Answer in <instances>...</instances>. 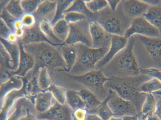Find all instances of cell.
Instances as JSON below:
<instances>
[{
  "mask_svg": "<svg viewBox=\"0 0 161 120\" xmlns=\"http://www.w3.org/2000/svg\"><path fill=\"white\" fill-rule=\"evenodd\" d=\"M132 20L124 14L119 5L115 11L108 5L95 13V21L108 32L120 36H124Z\"/></svg>",
  "mask_w": 161,
  "mask_h": 120,
  "instance_id": "cell-6",
  "label": "cell"
},
{
  "mask_svg": "<svg viewBox=\"0 0 161 120\" xmlns=\"http://www.w3.org/2000/svg\"><path fill=\"white\" fill-rule=\"evenodd\" d=\"M134 35L128 38L127 45L119 51L101 70L107 78L134 77L141 74L133 52Z\"/></svg>",
  "mask_w": 161,
  "mask_h": 120,
  "instance_id": "cell-3",
  "label": "cell"
},
{
  "mask_svg": "<svg viewBox=\"0 0 161 120\" xmlns=\"http://www.w3.org/2000/svg\"><path fill=\"white\" fill-rule=\"evenodd\" d=\"M24 85L22 78L16 76H11L7 81L0 84V101L5 95L10 91L14 89H21Z\"/></svg>",
  "mask_w": 161,
  "mask_h": 120,
  "instance_id": "cell-23",
  "label": "cell"
},
{
  "mask_svg": "<svg viewBox=\"0 0 161 120\" xmlns=\"http://www.w3.org/2000/svg\"><path fill=\"white\" fill-rule=\"evenodd\" d=\"M88 9L91 12L95 13L103 10L108 5L107 0H84Z\"/></svg>",
  "mask_w": 161,
  "mask_h": 120,
  "instance_id": "cell-36",
  "label": "cell"
},
{
  "mask_svg": "<svg viewBox=\"0 0 161 120\" xmlns=\"http://www.w3.org/2000/svg\"><path fill=\"white\" fill-rule=\"evenodd\" d=\"M156 108V102L154 95L151 93H146V99L143 105L141 112L138 117L144 118L154 114Z\"/></svg>",
  "mask_w": 161,
  "mask_h": 120,
  "instance_id": "cell-28",
  "label": "cell"
},
{
  "mask_svg": "<svg viewBox=\"0 0 161 120\" xmlns=\"http://www.w3.org/2000/svg\"><path fill=\"white\" fill-rule=\"evenodd\" d=\"M138 114L133 116H124L122 118L123 120H138Z\"/></svg>",
  "mask_w": 161,
  "mask_h": 120,
  "instance_id": "cell-53",
  "label": "cell"
},
{
  "mask_svg": "<svg viewBox=\"0 0 161 120\" xmlns=\"http://www.w3.org/2000/svg\"><path fill=\"white\" fill-rule=\"evenodd\" d=\"M56 100L48 90L42 91L35 97L34 108L37 113L44 112L53 105Z\"/></svg>",
  "mask_w": 161,
  "mask_h": 120,
  "instance_id": "cell-18",
  "label": "cell"
},
{
  "mask_svg": "<svg viewBox=\"0 0 161 120\" xmlns=\"http://www.w3.org/2000/svg\"><path fill=\"white\" fill-rule=\"evenodd\" d=\"M149 53L157 62H161V39L137 35Z\"/></svg>",
  "mask_w": 161,
  "mask_h": 120,
  "instance_id": "cell-17",
  "label": "cell"
},
{
  "mask_svg": "<svg viewBox=\"0 0 161 120\" xmlns=\"http://www.w3.org/2000/svg\"><path fill=\"white\" fill-rule=\"evenodd\" d=\"M53 29L55 36L64 43L69 34V23L64 18L60 19L53 25Z\"/></svg>",
  "mask_w": 161,
  "mask_h": 120,
  "instance_id": "cell-26",
  "label": "cell"
},
{
  "mask_svg": "<svg viewBox=\"0 0 161 120\" xmlns=\"http://www.w3.org/2000/svg\"><path fill=\"white\" fill-rule=\"evenodd\" d=\"M118 5L124 14L132 19L143 15L151 6L138 0H121Z\"/></svg>",
  "mask_w": 161,
  "mask_h": 120,
  "instance_id": "cell-14",
  "label": "cell"
},
{
  "mask_svg": "<svg viewBox=\"0 0 161 120\" xmlns=\"http://www.w3.org/2000/svg\"><path fill=\"white\" fill-rule=\"evenodd\" d=\"M24 28L25 30V35L22 39L19 41L22 45L44 41H48L41 32L39 27V23H37L31 28Z\"/></svg>",
  "mask_w": 161,
  "mask_h": 120,
  "instance_id": "cell-20",
  "label": "cell"
},
{
  "mask_svg": "<svg viewBox=\"0 0 161 120\" xmlns=\"http://www.w3.org/2000/svg\"><path fill=\"white\" fill-rule=\"evenodd\" d=\"M142 1L151 6H158L161 5V0H145Z\"/></svg>",
  "mask_w": 161,
  "mask_h": 120,
  "instance_id": "cell-49",
  "label": "cell"
},
{
  "mask_svg": "<svg viewBox=\"0 0 161 120\" xmlns=\"http://www.w3.org/2000/svg\"><path fill=\"white\" fill-rule=\"evenodd\" d=\"M13 28L15 30L24 28V26L21 19H16L13 23Z\"/></svg>",
  "mask_w": 161,
  "mask_h": 120,
  "instance_id": "cell-47",
  "label": "cell"
},
{
  "mask_svg": "<svg viewBox=\"0 0 161 120\" xmlns=\"http://www.w3.org/2000/svg\"><path fill=\"white\" fill-rule=\"evenodd\" d=\"M153 78L143 74L134 77L113 78L109 79L105 85L121 98L132 102L139 114L142 111L146 98V93L140 92V87L143 83Z\"/></svg>",
  "mask_w": 161,
  "mask_h": 120,
  "instance_id": "cell-4",
  "label": "cell"
},
{
  "mask_svg": "<svg viewBox=\"0 0 161 120\" xmlns=\"http://www.w3.org/2000/svg\"><path fill=\"white\" fill-rule=\"evenodd\" d=\"M60 50L62 56L69 72L74 65L77 58V51L74 45L62 44Z\"/></svg>",
  "mask_w": 161,
  "mask_h": 120,
  "instance_id": "cell-22",
  "label": "cell"
},
{
  "mask_svg": "<svg viewBox=\"0 0 161 120\" xmlns=\"http://www.w3.org/2000/svg\"><path fill=\"white\" fill-rule=\"evenodd\" d=\"M150 23L159 29L161 27V6H151L143 15Z\"/></svg>",
  "mask_w": 161,
  "mask_h": 120,
  "instance_id": "cell-27",
  "label": "cell"
},
{
  "mask_svg": "<svg viewBox=\"0 0 161 120\" xmlns=\"http://www.w3.org/2000/svg\"><path fill=\"white\" fill-rule=\"evenodd\" d=\"M0 42L7 50L11 58V71L9 72L16 71L18 67L20 57V47L19 42L17 43H12L0 38Z\"/></svg>",
  "mask_w": 161,
  "mask_h": 120,
  "instance_id": "cell-21",
  "label": "cell"
},
{
  "mask_svg": "<svg viewBox=\"0 0 161 120\" xmlns=\"http://www.w3.org/2000/svg\"><path fill=\"white\" fill-rule=\"evenodd\" d=\"M109 120H123L122 117L113 116Z\"/></svg>",
  "mask_w": 161,
  "mask_h": 120,
  "instance_id": "cell-54",
  "label": "cell"
},
{
  "mask_svg": "<svg viewBox=\"0 0 161 120\" xmlns=\"http://www.w3.org/2000/svg\"><path fill=\"white\" fill-rule=\"evenodd\" d=\"M64 18L69 24L87 19L85 15L75 12H68L64 13Z\"/></svg>",
  "mask_w": 161,
  "mask_h": 120,
  "instance_id": "cell-38",
  "label": "cell"
},
{
  "mask_svg": "<svg viewBox=\"0 0 161 120\" xmlns=\"http://www.w3.org/2000/svg\"><path fill=\"white\" fill-rule=\"evenodd\" d=\"M74 45L77 51V58L74 65L69 72L76 75L95 70L96 64L107 54L109 48H95L80 43Z\"/></svg>",
  "mask_w": 161,
  "mask_h": 120,
  "instance_id": "cell-5",
  "label": "cell"
},
{
  "mask_svg": "<svg viewBox=\"0 0 161 120\" xmlns=\"http://www.w3.org/2000/svg\"><path fill=\"white\" fill-rule=\"evenodd\" d=\"M107 104L114 114L113 116L122 117L135 116L138 114L132 102L123 98L117 93L109 99Z\"/></svg>",
  "mask_w": 161,
  "mask_h": 120,
  "instance_id": "cell-10",
  "label": "cell"
},
{
  "mask_svg": "<svg viewBox=\"0 0 161 120\" xmlns=\"http://www.w3.org/2000/svg\"><path fill=\"white\" fill-rule=\"evenodd\" d=\"M76 92L84 103L88 113H96L102 102L93 92L88 89H83Z\"/></svg>",
  "mask_w": 161,
  "mask_h": 120,
  "instance_id": "cell-19",
  "label": "cell"
},
{
  "mask_svg": "<svg viewBox=\"0 0 161 120\" xmlns=\"http://www.w3.org/2000/svg\"><path fill=\"white\" fill-rule=\"evenodd\" d=\"M42 1L41 0H21L20 3L24 13H33Z\"/></svg>",
  "mask_w": 161,
  "mask_h": 120,
  "instance_id": "cell-37",
  "label": "cell"
},
{
  "mask_svg": "<svg viewBox=\"0 0 161 120\" xmlns=\"http://www.w3.org/2000/svg\"><path fill=\"white\" fill-rule=\"evenodd\" d=\"M73 110L67 103L62 104L56 100L46 112L37 113V118L41 120H74Z\"/></svg>",
  "mask_w": 161,
  "mask_h": 120,
  "instance_id": "cell-11",
  "label": "cell"
},
{
  "mask_svg": "<svg viewBox=\"0 0 161 120\" xmlns=\"http://www.w3.org/2000/svg\"><path fill=\"white\" fill-rule=\"evenodd\" d=\"M89 30L92 48L110 47L112 34L107 32L97 22H90Z\"/></svg>",
  "mask_w": 161,
  "mask_h": 120,
  "instance_id": "cell-12",
  "label": "cell"
},
{
  "mask_svg": "<svg viewBox=\"0 0 161 120\" xmlns=\"http://www.w3.org/2000/svg\"><path fill=\"white\" fill-rule=\"evenodd\" d=\"M109 94L107 98L102 102L97 109L96 114L98 115L102 120H109L114 116L112 112L107 104L109 99L116 94V93L110 89Z\"/></svg>",
  "mask_w": 161,
  "mask_h": 120,
  "instance_id": "cell-30",
  "label": "cell"
},
{
  "mask_svg": "<svg viewBox=\"0 0 161 120\" xmlns=\"http://www.w3.org/2000/svg\"><path fill=\"white\" fill-rule=\"evenodd\" d=\"M141 74H145L153 78H156L161 82V71L157 68H151L143 69L140 68Z\"/></svg>",
  "mask_w": 161,
  "mask_h": 120,
  "instance_id": "cell-41",
  "label": "cell"
},
{
  "mask_svg": "<svg viewBox=\"0 0 161 120\" xmlns=\"http://www.w3.org/2000/svg\"><path fill=\"white\" fill-rule=\"evenodd\" d=\"M36 113L34 106L28 108L25 115L19 118L18 120H41L37 118Z\"/></svg>",
  "mask_w": 161,
  "mask_h": 120,
  "instance_id": "cell-44",
  "label": "cell"
},
{
  "mask_svg": "<svg viewBox=\"0 0 161 120\" xmlns=\"http://www.w3.org/2000/svg\"><path fill=\"white\" fill-rule=\"evenodd\" d=\"M40 29L47 40L55 45H61L63 43L58 39L54 35L53 29V25L50 21L44 19L39 23Z\"/></svg>",
  "mask_w": 161,
  "mask_h": 120,
  "instance_id": "cell-25",
  "label": "cell"
},
{
  "mask_svg": "<svg viewBox=\"0 0 161 120\" xmlns=\"http://www.w3.org/2000/svg\"><path fill=\"white\" fill-rule=\"evenodd\" d=\"M21 45L24 49L32 54L35 59L34 67L29 73L31 76L41 67L47 68L49 73L59 70L67 71L60 52L62 45H55L47 41Z\"/></svg>",
  "mask_w": 161,
  "mask_h": 120,
  "instance_id": "cell-2",
  "label": "cell"
},
{
  "mask_svg": "<svg viewBox=\"0 0 161 120\" xmlns=\"http://www.w3.org/2000/svg\"><path fill=\"white\" fill-rule=\"evenodd\" d=\"M0 18L4 20L12 31L14 32L13 23L16 19L10 14L5 8L0 10Z\"/></svg>",
  "mask_w": 161,
  "mask_h": 120,
  "instance_id": "cell-40",
  "label": "cell"
},
{
  "mask_svg": "<svg viewBox=\"0 0 161 120\" xmlns=\"http://www.w3.org/2000/svg\"><path fill=\"white\" fill-rule=\"evenodd\" d=\"M156 102V110L154 115L161 120V90L152 93Z\"/></svg>",
  "mask_w": 161,
  "mask_h": 120,
  "instance_id": "cell-42",
  "label": "cell"
},
{
  "mask_svg": "<svg viewBox=\"0 0 161 120\" xmlns=\"http://www.w3.org/2000/svg\"><path fill=\"white\" fill-rule=\"evenodd\" d=\"M38 82L42 91L47 90L52 84V80L47 68L41 67L38 71Z\"/></svg>",
  "mask_w": 161,
  "mask_h": 120,
  "instance_id": "cell-31",
  "label": "cell"
},
{
  "mask_svg": "<svg viewBox=\"0 0 161 120\" xmlns=\"http://www.w3.org/2000/svg\"><path fill=\"white\" fill-rule=\"evenodd\" d=\"M59 77L60 86L66 90L76 92L84 89L93 92L101 102L108 97L109 89L105 85L109 79L103 73L101 70H94L84 74H72L64 70H57L50 74Z\"/></svg>",
  "mask_w": 161,
  "mask_h": 120,
  "instance_id": "cell-1",
  "label": "cell"
},
{
  "mask_svg": "<svg viewBox=\"0 0 161 120\" xmlns=\"http://www.w3.org/2000/svg\"><path fill=\"white\" fill-rule=\"evenodd\" d=\"M14 32L19 40L22 39L25 34V30L24 28L15 30Z\"/></svg>",
  "mask_w": 161,
  "mask_h": 120,
  "instance_id": "cell-51",
  "label": "cell"
},
{
  "mask_svg": "<svg viewBox=\"0 0 161 120\" xmlns=\"http://www.w3.org/2000/svg\"><path fill=\"white\" fill-rule=\"evenodd\" d=\"M88 113L86 108H79L74 111L73 115L74 120H85Z\"/></svg>",
  "mask_w": 161,
  "mask_h": 120,
  "instance_id": "cell-45",
  "label": "cell"
},
{
  "mask_svg": "<svg viewBox=\"0 0 161 120\" xmlns=\"http://www.w3.org/2000/svg\"><path fill=\"white\" fill-rule=\"evenodd\" d=\"M26 81L19 89L13 90L0 101V120H7L14 112L17 100L26 96Z\"/></svg>",
  "mask_w": 161,
  "mask_h": 120,
  "instance_id": "cell-9",
  "label": "cell"
},
{
  "mask_svg": "<svg viewBox=\"0 0 161 120\" xmlns=\"http://www.w3.org/2000/svg\"><path fill=\"white\" fill-rule=\"evenodd\" d=\"M135 34L152 38H158L160 36L159 29L153 26L142 16L132 20L124 36L128 39Z\"/></svg>",
  "mask_w": 161,
  "mask_h": 120,
  "instance_id": "cell-8",
  "label": "cell"
},
{
  "mask_svg": "<svg viewBox=\"0 0 161 120\" xmlns=\"http://www.w3.org/2000/svg\"><path fill=\"white\" fill-rule=\"evenodd\" d=\"M90 21L86 19L69 23V30L67 39L63 44L74 45L80 43L92 47V41L89 30Z\"/></svg>",
  "mask_w": 161,
  "mask_h": 120,
  "instance_id": "cell-7",
  "label": "cell"
},
{
  "mask_svg": "<svg viewBox=\"0 0 161 120\" xmlns=\"http://www.w3.org/2000/svg\"><path fill=\"white\" fill-rule=\"evenodd\" d=\"M160 90H161V82L154 78L144 82L140 88V92L145 93H152Z\"/></svg>",
  "mask_w": 161,
  "mask_h": 120,
  "instance_id": "cell-33",
  "label": "cell"
},
{
  "mask_svg": "<svg viewBox=\"0 0 161 120\" xmlns=\"http://www.w3.org/2000/svg\"><path fill=\"white\" fill-rule=\"evenodd\" d=\"M20 47V57L17 69L9 72L11 76L25 78L28 73L34 68L35 65L34 57L31 53L25 51L19 42Z\"/></svg>",
  "mask_w": 161,
  "mask_h": 120,
  "instance_id": "cell-15",
  "label": "cell"
},
{
  "mask_svg": "<svg viewBox=\"0 0 161 120\" xmlns=\"http://www.w3.org/2000/svg\"><path fill=\"white\" fill-rule=\"evenodd\" d=\"M66 103L73 111L79 108H85V105L82 99L76 91L66 90Z\"/></svg>",
  "mask_w": 161,
  "mask_h": 120,
  "instance_id": "cell-29",
  "label": "cell"
},
{
  "mask_svg": "<svg viewBox=\"0 0 161 120\" xmlns=\"http://www.w3.org/2000/svg\"><path fill=\"white\" fill-rule=\"evenodd\" d=\"M57 3V0H42L33 13L37 23L44 19L52 23L55 15Z\"/></svg>",
  "mask_w": 161,
  "mask_h": 120,
  "instance_id": "cell-16",
  "label": "cell"
},
{
  "mask_svg": "<svg viewBox=\"0 0 161 120\" xmlns=\"http://www.w3.org/2000/svg\"><path fill=\"white\" fill-rule=\"evenodd\" d=\"M138 120H160L154 114L152 116H147L144 118H138Z\"/></svg>",
  "mask_w": 161,
  "mask_h": 120,
  "instance_id": "cell-52",
  "label": "cell"
},
{
  "mask_svg": "<svg viewBox=\"0 0 161 120\" xmlns=\"http://www.w3.org/2000/svg\"><path fill=\"white\" fill-rule=\"evenodd\" d=\"M47 90L52 92L55 100L59 103L63 105L66 103V89L64 88L52 83Z\"/></svg>",
  "mask_w": 161,
  "mask_h": 120,
  "instance_id": "cell-34",
  "label": "cell"
},
{
  "mask_svg": "<svg viewBox=\"0 0 161 120\" xmlns=\"http://www.w3.org/2000/svg\"><path fill=\"white\" fill-rule=\"evenodd\" d=\"M121 0H107L108 5L112 10L115 11Z\"/></svg>",
  "mask_w": 161,
  "mask_h": 120,
  "instance_id": "cell-48",
  "label": "cell"
},
{
  "mask_svg": "<svg viewBox=\"0 0 161 120\" xmlns=\"http://www.w3.org/2000/svg\"><path fill=\"white\" fill-rule=\"evenodd\" d=\"M6 40L12 43H18L19 41V39L15 35L14 32H12L8 35Z\"/></svg>",
  "mask_w": 161,
  "mask_h": 120,
  "instance_id": "cell-46",
  "label": "cell"
},
{
  "mask_svg": "<svg viewBox=\"0 0 161 120\" xmlns=\"http://www.w3.org/2000/svg\"><path fill=\"white\" fill-rule=\"evenodd\" d=\"M161 71V70H160Z\"/></svg>",
  "mask_w": 161,
  "mask_h": 120,
  "instance_id": "cell-55",
  "label": "cell"
},
{
  "mask_svg": "<svg viewBox=\"0 0 161 120\" xmlns=\"http://www.w3.org/2000/svg\"><path fill=\"white\" fill-rule=\"evenodd\" d=\"M73 0H57V8L54 18L52 22V25L59 20L64 18V11L70 5Z\"/></svg>",
  "mask_w": 161,
  "mask_h": 120,
  "instance_id": "cell-35",
  "label": "cell"
},
{
  "mask_svg": "<svg viewBox=\"0 0 161 120\" xmlns=\"http://www.w3.org/2000/svg\"><path fill=\"white\" fill-rule=\"evenodd\" d=\"M20 1L9 0L5 7L8 12L16 19H21L25 13L21 7Z\"/></svg>",
  "mask_w": 161,
  "mask_h": 120,
  "instance_id": "cell-32",
  "label": "cell"
},
{
  "mask_svg": "<svg viewBox=\"0 0 161 120\" xmlns=\"http://www.w3.org/2000/svg\"><path fill=\"white\" fill-rule=\"evenodd\" d=\"M128 39L124 36L112 34L109 50L105 56L96 64L95 70H100L121 50L125 47Z\"/></svg>",
  "mask_w": 161,
  "mask_h": 120,
  "instance_id": "cell-13",
  "label": "cell"
},
{
  "mask_svg": "<svg viewBox=\"0 0 161 120\" xmlns=\"http://www.w3.org/2000/svg\"><path fill=\"white\" fill-rule=\"evenodd\" d=\"M21 20L25 28H31L37 23L36 18L32 13H25Z\"/></svg>",
  "mask_w": 161,
  "mask_h": 120,
  "instance_id": "cell-39",
  "label": "cell"
},
{
  "mask_svg": "<svg viewBox=\"0 0 161 120\" xmlns=\"http://www.w3.org/2000/svg\"><path fill=\"white\" fill-rule=\"evenodd\" d=\"M85 120H102V119L97 114L87 113Z\"/></svg>",
  "mask_w": 161,
  "mask_h": 120,
  "instance_id": "cell-50",
  "label": "cell"
},
{
  "mask_svg": "<svg viewBox=\"0 0 161 120\" xmlns=\"http://www.w3.org/2000/svg\"><path fill=\"white\" fill-rule=\"evenodd\" d=\"M70 12H75L85 15L90 22L95 21V13L91 12L88 9L84 0H73L64 13Z\"/></svg>",
  "mask_w": 161,
  "mask_h": 120,
  "instance_id": "cell-24",
  "label": "cell"
},
{
  "mask_svg": "<svg viewBox=\"0 0 161 120\" xmlns=\"http://www.w3.org/2000/svg\"><path fill=\"white\" fill-rule=\"evenodd\" d=\"M13 32L10 28L1 18L0 19V38L6 40L8 35Z\"/></svg>",
  "mask_w": 161,
  "mask_h": 120,
  "instance_id": "cell-43",
  "label": "cell"
}]
</instances>
